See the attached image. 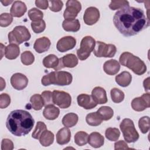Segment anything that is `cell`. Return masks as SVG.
<instances>
[{
	"mask_svg": "<svg viewBox=\"0 0 150 150\" xmlns=\"http://www.w3.org/2000/svg\"><path fill=\"white\" fill-rule=\"evenodd\" d=\"M113 22L118 31L125 36H132L147 28L149 21L142 9L127 6L117 11Z\"/></svg>",
	"mask_w": 150,
	"mask_h": 150,
	"instance_id": "6da1fadb",
	"label": "cell"
},
{
	"mask_svg": "<svg viewBox=\"0 0 150 150\" xmlns=\"http://www.w3.org/2000/svg\"><path fill=\"white\" fill-rule=\"evenodd\" d=\"M35 120L32 115L23 110H15L8 115L6 127L9 131L16 137L25 136L33 128Z\"/></svg>",
	"mask_w": 150,
	"mask_h": 150,
	"instance_id": "7a4b0ae2",
	"label": "cell"
},
{
	"mask_svg": "<svg viewBox=\"0 0 150 150\" xmlns=\"http://www.w3.org/2000/svg\"><path fill=\"white\" fill-rule=\"evenodd\" d=\"M119 61L122 66L131 69L138 76L142 75L146 71V66L145 63L139 57L128 52L122 53L120 56Z\"/></svg>",
	"mask_w": 150,
	"mask_h": 150,
	"instance_id": "3957f363",
	"label": "cell"
},
{
	"mask_svg": "<svg viewBox=\"0 0 150 150\" xmlns=\"http://www.w3.org/2000/svg\"><path fill=\"white\" fill-rule=\"evenodd\" d=\"M73 77L71 73L65 71H54L43 76L41 83L44 86L50 84L67 86L71 83Z\"/></svg>",
	"mask_w": 150,
	"mask_h": 150,
	"instance_id": "277c9868",
	"label": "cell"
},
{
	"mask_svg": "<svg viewBox=\"0 0 150 150\" xmlns=\"http://www.w3.org/2000/svg\"><path fill=\"white\" fill-rule=\"evenodd\" d=\"M120 128L127 142H135L139 139V134L135 128L133 121L131 119L124 118L122 120L120 123Z\"/></svg>",
	"mask_w": 150,
	"mask_h": 150,
	"instance_id": "5b68a950",
	"label": "cell"
},
{
	"mask_svg": "<svg viewBox=\"0 0 150 150\" xmlns=\"http://www.w3.org/2000/svg\"><path fill=\"white\" fill-rule=\"evenodd\" d=\"M8 40L10 43L19 45L24 42L28 41L31 37L28 29L25 26H16L8 33Z\"/></svg>",
	"mask_w": 150,
	"mask_h": 150,
	"instance_id": "8992f818",
	"label": "cell"
},
{
	"mask_svg": "<svg viewBox=\"0 0 150 150\" xmlns=\"http://www.w3.org/2000/svg\"><path fill=\"white\" fill-rule=\"evenodd\" d=\"M96 42L95 39L90 36H86L82 39L80 48L77 50V55L80 60H84L90 56L94 49Z\"/></svg>",
	"mask_w": 150,
	"mask_h": 150,
	"instance_id": "52a82bcc",
	"label": "cell"
},
{
	"mask_svg": "<svg viewBox=\"0 0 150 150\" xmlns=\"http://www.w3.org/2000/svg\"><path fill=\"white\" fill-rule=\"evenodd\" d=\"M116 51L117 48L114 45L97 41L96 42L93 53L97 57H112L115 56Z\"/></svg>",
	"mask_w": 150,
	"mask_h": 150,
	"instance_id": "ba28073f",
	"label": "cell"
},
{
	"mask_svg": "<svg viewBox=\"0 0 150 150\" xmlns=\"http://www.w3.org/2000/svg\"><path fill=\"white\" fill-rule=\"evenodd\" d=\"M53 104H56L61 108H69L71 103V96L64 91L54 90L52 92Z\"/></svg>",
	"mask_w": 150,
	"mask_h": 150,
	"instance_id": "9c48e42d",
	"label": "cell"
},
{
	"mask_svg": "<svg viewBox=\"0 0 150 150\" xmlns=\"http://www.w3.org/2000/svg\"><path fill=\"white\" fill-rule=\"evenodd\" d=\"M81 9L80 2L77 0H69L66 2V8L63 13L66 20H73Z\"/></svg>",
	"mask_w": 150,
	"mask_h": 150,
	"instance_id": "30bf717a",
	"label": "cell"
},
{
	"mask_svg": "<svg viewBox=\"0 0 150 150\" xmlns=\"http://www.w3.org/2000/svg\"><path fill=\"white\" fill-rule=\"evenodd\" d=\"M131 107L136 111H142L150 107L149 93H145L141 97L134 98L131 101Z\"/></svg>",
	"mask_w": 150,
	"mask_h": 150,
	"instance_id": "8fae6325",
	"label": "cell"
},
{
	"mask_svg": "<svg viewBox=\"0 0 150 150\" xmlns=\"http://www.w3.org/2000/svg\"><path fill=\"white\" fill-rule=\"evenodd\" d=\"M76 45V39L71 36H66L60 39L56 44V48L60 52H65L73 49Z\"/></svg>",
	"mask_w": 150,
	"mask_h": 150,
	"instance_id": "7c38bea8",
	"label": "cell"
},
{
	"mask_svg": "<svg viewBox=\"0 0 150 150\" xmlns=\"http://www.w3.org/2000/svg\"><path fill=\"white\" fill-rule=\"evenodd\" d=\"M100 18L99 10L94 6L87 8L83 15V21L87 25H93L97 23Z\"/></svg>",
	"mask_w": 150,
	"mask_h": 150,
	"instance_id": "4fadbf2b",
	"label": "cell"
},
{
	"mask_svg": "<svg viewBox=\"0 0 150 150\" xmlns=\"http://www.w3.org/2000/svg\"><path fill=\"white\" fill-rule=\"evenodd\" d=\"M78 64V59L76 56L74 54H67L59 59V64L56 69V70H59L64 67L73 68Z\"/></svg>",
	"mask_w": 150,
	"mask_h": 150,
	"instance_id": "5bb4252c",
	"label": "cell"
},
{
	"mask_svg": "<svg viewBox=\"0 0 150 150\" xmlns=\"http://www.w3.org/2000/svg\"><path fill=\"white\" fill-rule=\"evenodd\" d=\"M11 84L12 86L17 90H22L26 88L28 84V79L23 74L16 73L11 77Z\"/></svg>",
	"mask_w": 150,
	"mask_h": 150,
	"instance_id": "9a60e30c",
	"label": "cell"
},
{
	"mask_svg": "<svg viewBox=\"0 0 150 150\" xmlns=\"http://www.w3.org/2000/svg\"><path fill=\"white\" fill-rule=\"evenodd\" d=\"M77 101L80 107L86 110H90L96 107L97 104L94 101L91 96L86 94H81L77 96Z\"/></svg>",
	"mask_w": 150,
	"mask_h": 150,
	"instance_id": "2e32d148",
	"label": "cell"
},
{
	"mask_svg": "<svg viewBox=\"0 0 150 150\" xmlns=\"http://www.w3.org/2000/svg\"><path fill=\"white\" fill-rule=\"evenodd\" d=\"M91 97L97 104H103L107 102L106 91L103 87H94L91 92Z\"/></svg>",
	"mask_w": 150,
	"mask_h": 150,
	"instance_id": "e0dca14e",
	"label": "cell"
},
{
	"mask_svg": "<svg viewBox=\"0 0 150 150\" xmlns=\"http://www.w3.org/2000/svg\"><path fill=\"white\" fill-rule=\"evenodd\" d=\"M26 10V5L23 2L21 1H15L12 5L10 9V12L12 16L20 18L25 14Z\"/></svg>",
	"mask_w": 150,
	"mask_h": 150,
	"instance_id": "ac0fdd59",
	"label": "cell"
},
{
	"mask_svg": "<svg viewBox=\"0 0 150 150\" xmlns=\"http://www.w3.org/2000/svg\"><path fill=\"white\" fill-rule=\"evenodd\" d=\"M51 42L47 37H42L37 39L33 45L35 51L39 53H42L47 51L50 46Z\"/></svg>",
	"mask_w": 150,
	"mask_h": 150,
	"instance_id": "d6986e66",
	"label": "cell"
},
{
	"mask_svg": "<svg viewBox=\"0 0 150 150\" xmlns=\"http://www.w3.org/2000/svg\"><path fill=\"white\" fill-rule=\"evenodd\" d=\"M120 69L119 62L115 59H111L106 61L103 65V70L108 75L113 76L116 74Z\"/></svg>",
	"mask_w": 150,
	"mask_h": 150,
	"instance_id": "ffe728a7",
	"label": "cell"
},
{
	"mask_svg": "<svg viewBox=\"0 0 150 150\" xmlns=\"http://www.w3.org/2000/svg\"><path fill=\"white\" fill-rule=\"evenodd\" d=\"M71 138V132L67 127L61 128L56 134V142L58 144L63 145L69 142Z\"/></svg>",
	"mask_w": 150,
	"mask_h": 150,
	"instance_id": "44dd1931",
	"label": "cell"
},
{
	"mask_svg": "<svg viewBox=\"0 0 150 150\" xmlns=\"http://www.w3.org/2000/svg\"><path fill=\"white\" fill-rule=\"evenodd\" d=\"M88 143L91 146L95 148H98L104 145V138L100 133L93 132L88 135Z\"/></svg>",
	"mask_w": 150,
	"mask_h": 150,
	"instance_id": "7402d4cb",
	"label": "cell"
},
{
	"mask_svg": "<svg viewBox=\"0 0 150 150\" xmlns=\"http://www.w3.org/2000/svg\"><path fill=\"white\" fill-rule=\"evenodd\" d=\"M60 114V110L53 104H49L45 106L43 115L44 117L49 120H54L56 119Z\"/></svg>",
	"mask_w": 150,
	"mask_h": 150,
	"instance_id": "603a6c76",
	"label": "cell"
},
{
	"mask_svg": "<svg viewBox=\"0 0 150 150\" xmlns=\"http://www.w3.org/2000/svg\"><path fill=\"white\" fill-rule=\"evenodd\" d=\"M116 83L122 87L128 86L132 81V76L129 72L124 71L117 75L115 78Z\"/></svg>",
	"mask_w": 150,
	"mask_h": 150,
	"instance_id": "cb8c5ba5",
	"label": "cell"
},
{
	"mask_svg": "<svg viewBox=\"0 0 150 150\" xmlns=\"http://www.w3.org/2000/svg\"><path fill=\"white\" fill-rule=\"evenodd\" d=\"M20 53V49L18 45L16 44L10 43L5 49V56L9 60L16 59Z\"/></svg>",
	"mask_w": 150,
	"mask_h": 150,
	"instance_id": "d4e9b609",
	"label": "cell"
},
{
	"mask_svg": "<svg viewBox=\"0 0 150 150\" xmlns=\"http://www.w3.org/2000/svg\"><path fill=\"white\" fill-rule=\"evenodd\" d=\"M63 29L67 32H76L79 30L80 28V23L78 19L73 20H64L62 23Z\"/></svg>",
	"mask_w": 150,
	"mask_h": 150,
	"instance_id": "484cf974",
	"label": "cell"
},
{
	"mask_svg": "<svg viewBox=\"0 0 150 150\" xmlns=\"http://www.w3.org/2000/svg\"><path fill=\"white\" fill-rule=\"evenodd\" d=\"M79 120L78 115L73 112L66 114L62 119L63 125L67 128H71L76 125Z\"/></svg>",
	"mask_w": 150,
	"mask_h": 150,
	"instance_id": "4316f807",
	"label": "cell"
},
{
	"mask_svg": "<svg viewBox=\"0 0 150 150\" xmlns=\"http://www.w3.org/2000/svg\"><path fill=\"white\" fill-rule=\"evenodd\" d=\"M39 140L42 146H49L54 141V134L50 131L46 129L42 134Z\"/></svg>",
	"mask_w": 150,
	"mask_h": 150,
	"instance_id": "83f0119b",
	"label": "cell"
},
{
	"mask_svg": "<svg viewBox=\"0 0 150 150\" xmlns=\"http://www.w3.org/2000/svg\"><path fill=\"white\" fill-rule=\"evenodd\" d=\"M59 59L54 54H50L46 56L43 60V64L46 68H52L54 70L59 64Z\"/></svg>",
	"mask_w": 150,
	"mask_h": 150,
	"instance_id": "f1b7e54d",
	"label": "cell"
},
{
	"mask_svg": "<svg viewBox=\"0 0 150 150\" xmlns=\"http://www.w3.org/2000/svg\"><path fill=\"white\" fill-rule=\"evenodd\" d=\"M103 120L97 112H90L86 117V121L90 126L96 127L100 125Z\"/></svg>",
	"mask_w": 150,
	"mask_h": 150,
	"instance_id": "f546056e",
	"label": "cell"
},
{
	"mask_svg": "<svg viewBox=\"0 0 150 150\" xmlns=\"http://www.w3.org/2000/svg\"><path fill=\"white\" fill-rule=\"evenodd\" d=\"M97 112L100 115L102 120L104 121H107L110 120L114 115L113 110L108 106L101 107L97 111Z\"/></svg>",
	"mask_w": 150,
	"mask_h": 150,
	"instance_id": "4dcf8cb0",
	"label": "cell"
},
{
	"mask_svg": "<svg viewBox=\"0 0 150 150\" xmlns=\"http://www.w3.org/2000/svg\"><path fill=\"white\" fill-rule=\"evenodd\" d=\"M30 102L31 103L32 107L36 111L41 110L45 105L42 96L38 94L33 95L30 98Z\"/></svg>",
	"mask_w": 150,
	"mask_h": 150,
	"instance_id": "1f68e13d",
	"label": "cell"
},
{
	"mask_svg": "<svg viewBox=\"0 0 150 150\" xmlns=\"http://www.w3.org/2000/svg\"><path fill=\"white\" fill-rule=\"evenodd\" d=\"M74 142L79 146H83L88 143V135L84 131H79L74 135Z\"/></svg>",
	"mask_w": 150,
	"mask_h": 150,
	"instance_id": "d6a6232c",
	"label": "cell"
},
{
	"mask_svg": "<svg viewBox=\"0 0 150 150\" xmlns=\"http://www.w3.org/2000/svg\"><path fill=\"white\" fill-rule=\"evenodd\" d=\"M105 136L107 139L111 141H116L120 136V132L117 128H108L105 132Z\"/></svg>",
	"mask_w": 150,
	"mask_h": 150,
	"instance_id": "836d02e7",
	"label": "cell"
},
{
	"mask_svg": "<svg viewBox=\"0 0 150 150\" xmlns=\"http://www.w3.org/2000/svg\"><path fill=\"white\" fill-rule=\"evenodd\" d=\"M110 94L112 101L115 103H120L122 102L124 99V93L119 88H112L110 91Z\"/></svg>",
	"mask_w": 150,
	"mask_h": 150,
	"instance_id": "e575fe53",
	"label": "cell"
},
{
	"mask_svg": "<svg viewBox=\"0 0 150 150\" xmlns=\"http://www.w3.org/2000/svg\"><path fill=\"white\" fill-rule=\"evenodd\" d=\"M28 15L32 22L39 21L42 20L43 18V13L40 10L36 8H33L29 9Z\"/></svg>",
	"mask_w": 150,
	"mask_h": 150,
	"instance_id": "d590c367",
	"label": "cell"
},
{
	"mask_svg": "<svg viewBox=\"0 0 150 150\" xmlns=\"http://www.w3.org/2000/svg\"><path fill=\"white\" fill-rule=\"evenodd\" d=\"M47 129V127L46 124L42 121H38L36 124L35 129L32 132V137L34 139H39L42 134Z\"/></svg>",
	"mask_w": 150,
	"mask_h": 150,
	"instance_id": "8d00e7d4",
	"label": "cell"
},
{
	"mask_svg": "<svg viewBox=\"0 0 150 150\" xmlns=\"http://www.w3.org/2000/svg\"><path fill=\"white\" fill-rule=\"evenodd\" d=\"M21 60L24 65L29 66L32 64L35 61V57L33 53L30 51L23 52L21 56Z\"/></svg>",
	"mask_w": 150,
	"mask_h": 150,
	"instance_id": "74e56055",
	"label": "cell"
},
{
	"mask_svg": "<svg viewBox=\"0 0 150 150\" xmlns=\"http://www.w3.org/2000/svg\"><path fill=\"white\" fill-rule=\"evenodd\" d=\"M138 126L141 132L146 134L149 129V117L148 116H144L139 118L138 121Z\"/></svg>",
	"mask_w": 150,
	"mask_h": 150,
	"instance_id": "f35d334b",
	"label": "cell"
},
{
	"mask_svg": "<svg viewBox=\"0 0 150 150\" xmlns=\"http://www.w3.org/2000/svg\"><path fill=\"white\" fill-rule=\"evenodd\" d=\"M129 6V2L125 0H117V1H111L109 8L111 10H117L121 9L125 7Z\"/></svg>",
	"mask_w": 150,
	"mask_h": 150,
	"instance_id": "ab89813d",
	"label": "cell"
},
{
	"mask_svg": "<svg viewBox=\"0 0 150 150\" xmlns=\"http://www.w3.org/2000/svg\"><path fill=\"white\" fill-rule=\"evenodd\" d=\"M31 27L32 30L35 33H40L45 30L46 28V23L43 19L37 22H32Z\"/></svg>",
	"mask_w": 150,
	"mask_h": 150,
	"instance_id": "60d3db41",
	"label": "cell"
},
{
	"mask_svg": "<svg viewBox=\"0 0 150 150\" xmlns=\"http://www.w3.org/2000/svg\"><path fill=\"white\" fill-rule=\"evenodd\" d=\"M13 21V16L8 13H3L0 15V26L1 27H7L11 25Z\"/></svg>",
	"mask_w": 150,
	"mask_h": 150,
	"instance_id": "b9f144b4",
	"label": "cell"
},
{
	"mask_svg": "<svg viewBox=\"0 0 150 150\" xmlns=\"http://www.w3.org/2000/svg\"><path fill=\"white\" fill-rule=\"evenodd\" d=\"M49 1V6L50 11L57 12L62 10L63 6V3L60 0H51Z\"/></svg>",
	"mask_w": 150,
	"mask_h": 150,
	"instance_id": "7bdbcfd3",
	"label": "cell"
},
{
	"mask_svg": "<svg viewBox=\"0 0 150 150\" xmlns=\"http://www.w3.org/2000/svg\"><path fill=\"white\" fill-rule=\"evenodd\" d=\"M41 96L43 100L45 106L49 104H53L52 92L50 91H44L42 93Z\"/></svg>",
	"mask_w": 150,
	"mask_h": 150,
	"instance_id": "ee69618b",
	"label": "cell"
},
{
	"mask_svg": "<svg viewBox=\"0 0 150 150\" xmlns=\"http://www.w3.org/2000/svg\"><path fill=\"white\" fill-rule=\"evenodd\" d=\"M11 103V97L6 93L0 95V108L3 109L6 108Z\"/></svg>",
	"mask_w": 150,
	"mask_h": 150,
	"instance_id": "f6af8a7d",
	"label": "cell"
},
{
	"mask_svg": "<svg viewBox=\"0 0 150 150\" xmlns=\"http://www.w3.org/2000/svg\"><path fill=\"white\" fill-rule=\"evenodd\" d=\"M13 148V144L11 139L8 138H5L2 139L1 142L2 150H12Z\"/></svg>",
	"mask_w": 150,
	"mask_h": 150,
	"instance_id": "bcb514c9",
	"label": "cell"
},
{
	"mask_svg": "<svg viewBox=\"0 0 150 150\" xmlns=\"http://www.w3.org/2000/svg\"><path fill=\"white\" fill-rule=\"evenodd\" d=\"M114 149H131V148H129L127 144L125 141L122 140H120L114 144Z\"/></svg>",
	"mask_w": 150,
	"mask_h": 150,
	"instance_id": "7dc6e473",
	"label": "cell"
},
{
	"mask_svg": "<svg viewBox=\"0 0 150 150\" xmlns=\"http://www.w3.org/2000/svg\"><path fill=\"white\" fill-rule=\"evenodd\" d=\"M36 6L42 9H46L49 6V1L47 0H36L35 1Z\"/></svg>",
	"mask_w": 150,
	"mask_h": 150,
	"instance_id": "c3c4849f",
	"label": "cell"
},
{
	"mask_svg": "<svg viewBox=\"0 0 150 150\" xmlns=\"http://www.w3.org/2000/svg\"><path fill=\"white\" fill-rule=\"evenodd\" d=\"M143 86L146 91H148L149 90V77H148L144 80Z\"/></svg>",
	"mask_w": 150,
	"mask_h": 150,
	"instance_id": "681fc988",
	"label": "cell"
},
{
	"mask_svg": "<svg viewBox=\"0 0 150 150\" xmlns=\"http://www.w3.org/2000/svg\"><path fill=\"white\" fill-rule=\"evenodd\" d=\"M1 91H2L4 90V88L5 87V81L4 80L2 77H1Z\"/></svg>",
	"mask_w": 150,
	"mask_h": 150,
	"instance_id": "f907efd6",
	"label": "cell"
},
{
	"mask_svg": "<svg viewBox=\"0 0 150 150\" xmlns=\"http://www.w3.org/2000/svg\"><path fill=\"white\" fill-rule=\"evenodd\" d=\"M1 3L3 4L4 6H8V5H9L10 4L13 2L12 1H1Z\"/></svg>",
	"mask_w": 150,
	"mask_h": 150,
	"instance_id": "816d5d0a",
	"label": "cell"
}]
</instances>
